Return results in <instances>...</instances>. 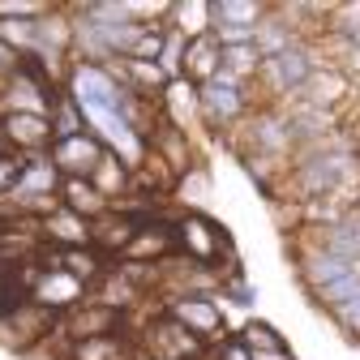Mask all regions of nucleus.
I'll list each match as a JSON object with an SVG mask.
<instances>
[{
    "label": "nucleus",
    "mask_w": 360,
    "mask_h": 360,
    "mask_svg": "<svg viewBox=\"0 0 360 360\" xmlns=\"http://www.w3.org/2000/svg\"><path fill=\"white\" fill-rule=\"evenodd\" d=\"M142 360H210V347L198 343L180 322H172L163 309H155L146 322H133Z\"/></svg>",
    "instance_id": "obj_4"
},
{
    "label": "nucleus",
    "mask_w": 360,
    "mask_h": 360,
    "mask_svg": "<svg viewBox=\"0 0 360 360\" xmlns=\"http://www.w3.org/2000/svg\"><path fill=\"white\" fill-rule=\"evenodd\" d=\"M146 219H138V214H124V210H108V214H99L95 223H90V249L95 253H103L108 262H120V253L129 249V240L138 236V228H142Z\"/></svg>",
    "instance_id": "obj_10"
},
{
    "label": "nucleus",
    "mask_w": 360,
    "mask_h": 360,
    "mask_svg": "<svg viewBox=\"0 0 360 360\" xmlns=\"http://www.w3.org/2000/svg\"><path fill=\"white\" fill-rule=\"evenodd\" d=\"M309 240H318L326 253H335L339 262H347V266H360V210L356 206H347L335 223H326V228H313V232H304Z\"/></svg>",
    "instance_id": "obj_12"
},
{
    "label": "nucleus",
    "mask_w": 360,
    "mask_h": 360,
    "mask_svg": "<svg viewBox=\"0 0 360 360\" xmlns=\"http://www.w3.org/2000/svg\"><path fill=\"white\" fill-rule=\"evenodd\" d=\"M22 167H26V159H22V155H13V150L0 146V202H9V198H13Z\"/></svg>",
    "instance_id": "obj_23"
},
{
    "label": "nucleus",
    "mask_w": 360,
    "mask_h": 360,
    "mask_svg": "<svg viewBox=\"0 0 360 360\" xmlns=\"http://www.w3.org/2000/svg\"><path fill=\"white\" fill-rule=\"evenodd\" d=\"M219 300H232V304H240V309H253V300H257V292H253V283L240 275V266L236 270H228V275L219 279V292H214Z\"/></svg>",
    "instance_id": "obj_20"
},
{
    "label": "nucleus",
    "mask_w": 360,
    "mask_h": 360,
    "mask_svg": "<svg viewBox=\"0 0 360 360\" xmlns=\"http://www.w3.org/2000/svg\"><path fill=\"white\" fill-rule=\"evenodd\" d=\"M90 185H95L103 198H108V206H116V202H124L129 198V189H133V172L108 150L103 159H99V167L90 172Z\"/></svg>",
    "instance_id": "obj_18"
},
{
    "label": "nucleus",
    "mask_w": 360,
    "mask_h": 360,
    "mask_svg": "<svg viewBox=\"0 0 360 360\" xmlns=\"http://www.w3.org/2000/svg\"><path fill=\"white\" fill-rule=\"evenodd\" d=\"M219 69H223V48H219V39L210 30L185 43V56H180V77H185V82L206 86Z\"/></svg>",
    "instance_id": "obj_15"
},
{
    "label": "nucleus",
    "mask_w": 360,
    "mask_h": 360,
    "mask_svg": "<svg viewBox=\"0 0 360 360\" xmlns=\"http://www.w3.org/2000/svg\"><path fill=\"white\" fill-rule=\"evenodd\" d=\"M159 309L206 347L228 339V313H223L219 296H167V300H159Z\"/></svg>",
    "instance_id": "obj_5"
},
{
    "label": "nucleus",
    "mask_w": 360,
    "mask_h": 360,
    "mask_svg": "<svg viewBox=\"0 0 360 360\" xmlns=\"http://www.w3.org/2000/svg\"><path fill=\"white\" fill-rule=\"evenodd\" d=\"M56 142V124L52 116H34V112H0V146L22 155V159H39L48 155Z\"/></svg>",
    "instance_id": "obj_7"
},
{
    "label": "nucleus",
    "mask_w": 360,
    "mask_h": 360,
    "mask_svg": "<svg viewBox=\"0 0 360 360\" xmlns=\"http://www.w3.org/2000/svg\"><path fill=\"white\" fill-rule=\"evenodd\" d=\"M60 360H142L133 330L120 335H99V339H82V343H65Z\"/></svg>",
    "instance_id": "obj_14"
},
{
    "label": "nucleus",
    "mask_w": 360,
    "mask_h": 360,
    "mask_svg": "<svg viewBox=\"0 0 360 360\" xmlns=\"http://www.w3.org/2000/svg\"><path fill=\"white\" fill-rule=\"evenodd\" d=\"M120 330H133V318H124V313L99 304V300H82L73 313H65L60 318V339L65 343H82V339H99V335H120Z\"/></svg>",
    "instance_id": "obj_8"
},
{
    "label": "nucleus",
    "mask_w": 360,
    "mask_h": 360,
    "mask_svg": "<svg viewBox=\"0 0 360 360\" xmlns=\"http://www.w3.org/2000/svg\"><path fill=\"white\" fill-rule=\"evenodd\" d=\"M210 5V30L232 26V30H257V22L270 13L266 0H206Z\"/></svg>",
    "instance_id": "obj_16"
},
{
    "label": "nucleus",
    "mask_w": 360,
    "mask_h": 360,
    "mask_svg": "<svg viewBox=\"0 0 360 360\" xmlns=\"http://www.w3.org/2000/svg\"><path fill=\"white\" fill-rule=\"evenodd\" d=\"M318 65H322V56L313 52V43L304 39V43H296V48H288L279 56H266L253 86H257V95L266 103H279L283 108V103H292V99L304 95V86H309L313 73H318Z\"/></svg>",
    "instance_id": "obj_2"
},
{
    "label": "nucleus",
    "mask_w": 360,
    "mask_h": 360,
    "mask_svg": "<svg viewBox=\"0 0 360 360\" xmlns=\"http://www.w3.org/2000/svg\"><path fill=\"white\" fill-rule=\"evenodd\" d=\"M210 360H249V352H245V347L228 335L223 343H214V347H210Z\"/></svg>",
    "instance_id": "obj_24"
},
{
    "label": "nucleus",
    "mask_w": 360,
    "mask_h": 360,
    "mask_svg": "<svg viewBox=\"0 0 360 360\" xmlns=\"http://www.w3.org/2000/svg\"><path fill=\"white\" fill-rule=\"evenodd\" d=\"M167 219H172V236H176V257H185V262H193V266H202V270H214L219 279L228 275V270L240 266L232 236L223 232V223L210 219L206 210L180 206V210L167 214Z\"/></svg>",
    "instance_id": "obj_1"
},
{
    "label": "nucleus",
    "mask_w": 360,
    "mask_h": 360,
    "mask_svg": "<svg viewBox=\"0 0 360 360\" xmlns=\"http://www.w3.org/2000/svg\"><path fill=\"white\" fill-rule=\"evenodd\" d=\"M352 206H356V210H360V193H356V202H352Z\"/></svg>",
    "instance_id": "obj_26"
},
{
    "label": "nucleus",
    "mask_w": 360,
    "mask_h": 360,
    "mask_svg": "<svg viewBox=\"0 0 360 360\" xmlns=\"http://www.w3.org/2000/svg\"><path fill=\"white\" fill-rule=\"evenodd\" d=\"M82 300H90V288L82 279H73L65 266H56V262H39L34 266L30 304H39L43 313H52V318H65V313H73Z\"/></svg>",
    "instance_id": "obj_6"
},
{
    "label": "nucleus",
    "mask_w": 360,
    "mask_h": 360,
    "mask_svg": "<svg viewBox=\"0 0 360 360\" xmlns=\"http://www.w3.org/2000/svg\"><path fill=\"white\" fill-rule=\"evenodd\" d=\"M253 108H257V86H245L240 77L223 73V69L206 86H198V112H202V120H206L210 133L240 129Z\"/></svg>",
    "instance_id": "obj_3"
},
{
    "label": "nucleus",
    "mask_w": 360,
    "mask_h": 360,
    "mask_svg": "<svg viewBox=\"0 0 360 360\" xmlns=\"http://www.w3.org/2000/svg\"><path fill=\"white\" fill-rule=\"evenodd\" d=\"M257 69H262V52L257 43H240V48H223V73L240 77L245 86L257 82Z\"/></svg>",
    "instance_id": "obj_19"
},
{
    "label": "nucleus",
    "mask_w": 360,
    "mask_h": 360,
    "mask_svg": "<svg viewBox=\"0 0 360 360\" xmlns=\"http://www.w3.org/2000/svg\"><path fill=\"white\" fill-rule=\"evenodd\" d=\"M34 232H39V245L48 249H90V223L77 219L73 210H65L56 202V210H48L43 219H34Z\"/></svg>",
    "instance_id": "obj_11"
},
{
    "label": "nucleus",
    "mask_w": 360,
    "mask_h": 360,
    "mask_svg": "<svg viewBox=\"0 0 360 360\" xmlns=\"http://www.w3.org/2000/svg\"><path fill=\"white\" fill-rule=\"evenodd\" d=\"M232 339L249 352V360H296L292 347H288V339L270 326V322H262V318L240 322V326L232 330Z\"/></svg>",
    "instance_id": "obj_13"
},
{
    "label": "nucleus",
    "mask_w": 360,
    "mask_h": 360,
    "mask_svg": "<svg viewBox=\"0 0 360 360\" xmlns=\"http://www.w3.org/2000/svg\"><path fill=\"white\" fill-rule=\"evenodd\" d=\"M326 318L339 326V335L343 339H352V343H360V292L347 300V304H339V309H330Z\"/></svg>",
    "instance_id": "obj_22"
},
{
    "label": "nucleus",
    "mask_w": 360,
    "mask_h": 360,
    "mask_svg": "<svg viewBox=\"0 0 360 360\" xmlns=\"http://www.w3.org/2000/svg\"><path fill=\"white\" fill-rule=\"evenodd\" d=\"M56 202L65 206V210H73L77 219H86V223H95L99 214H108L112 206H108V198L90 185V180H60V189H56Z\"/></svg>",
    "instance_id": "obj_17"
},
{
    "label": "nucleus",
    "mask_w": 360,
    "mask_h": 360,
    "mask_svg": "<svg viewBox=\"0 0 360 360\" xmlns=\"http://www.w3.org/2000/svg\"><path fill=\"white\" fill-rule=\"evenodd\" d=\"M52 9V0H0V22H34Z\"/></svg>",
    "instance_id": "obj_21"
},
{
    "label": "nucleus",
    "mask_w": 360,
    "mask_h": 360,
    "mask_svg": "<svg viewBox=\"0 0 360 360\" xmlns=\"http://www.w3.org/2000/svg\"><path fill=\"white\" fill-rule=\"evenodd\" d=\"M356 112H360V90H356ZM356 124H360V120H356Z\"/></svg>",
    "instance_id": "obj_25"
},
{
    "label": "nucleus",
    "mask_w": 360,
    "mask_h": 360,
    "mask_svg": "<svg viewBox=\"0 0 360 360\" xmlns=\"http://www.w3.org/2000/svg\"><path fill=\"white\" fill-rule=\"evenodd\" d=\"M103 155H108V146H103L90 129L69 133V138H56V142H52V150H48V159L56 163L60 180H90V172L99 167V159H103Z\"/></svg>",
    "instance_id": "obj_9"
}]
</instances>
